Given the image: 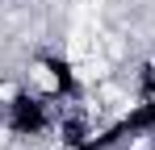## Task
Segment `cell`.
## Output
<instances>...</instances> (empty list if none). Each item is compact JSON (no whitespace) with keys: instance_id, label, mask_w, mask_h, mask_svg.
<instances>
[{"instance_id":"6da1fadb","label":"cell","mask_w":155,"mask_h":150,"mask_svg":"<svg viewBox=\"0 0 155 150\" xmlns=\"http://www.w3.org/2000/svg\"><path fill=\"white\" fill-rule=\"evenodd\" d=\"M54 96H13L4 104V121L13 133H46L54 125Z\"/></svg>"}]
</instances>
